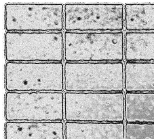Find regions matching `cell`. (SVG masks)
<instances>
[{"label": "cell", "mask_w": 154, "mask_h": 139, "mask_svg": "<svg viewBox=\"0 0 154 139\" xmlns=\"http://www.w3.org/2000/svg\"><path fill=\"white\" fill-rule=\"evenodd\" d=\"M5 111L8 121H62L63 94L55 91H8Z\"/></svg>", "instance_id": "3957f363"}, {"label": "cell", "mask_w": 154, "mask_h": 139, "mask_svg": "<svg viewBox=\"0 0 154 139\" xmlns=\"http://www.w3.org/2000/svg\"><path fill=\"white\" fill-rule=\"evenodd\" d=\"M5 11L7 31H61L63 29L61 3H8Z\"/></svg>", "instance_id": "8992f818"}, {"label": "cell", "mask_w": 154, "mask_h": 139, "mask_svg": "<svg viewBox=\"0 0 154 139\" xmlns=\"http://www.w3.org/2000/svg\"><path fill=\"white\" fill-rule=\"evenodd\" d=\"M5 137L12 139H63L61 121H7Z\"/></svg>", "instance_id": "ba28073f"}, {"label": "cell", "mask_w": 154, "mask_h": 139, "mask_svg": "<svg viewBox=\"0 0 154 139\" xmlns=\"http://www.w3.org/2000/svg\"><path fill=\"white\" fill-rule=\"evenodd\" d=\"M123 31H67L64 57L69 62H121L123 58Z\"/></svg>", "instance_id": "6da1fadb"}, {"label": "cell", "mask_w": 154, "mask_h": 139, "mask_svg": "<svg viewBox=\"0 0 154 139\" xmlns=\"http://www.w3.org/2000/svg\"><path fill=\"white\" fill-rule=\"evenodd\" d=\"M121 62H69L64 68L65 90L71 92L119 91L114 86L115 80H122Z\"/></svg>", "instance_id": "5b68a950"}, {"label": "cell", "mask_w": 154, "mask_h": 139, "mask_svg": "<svg viewBox=\"0 0 154 139\" xmlns=\"http://www.w3.org/2000/svg\"><path fill=\"white\" fill-rule=\"evenodd\" d=\"M111 122L67 121L65 124L66 139L107 138L109 136Z\"/></svg>", "instance_id": "8fae6325"}, {"label": "cell", "mask_w": 154, "mask_h": 139, "mask_svg": "<svg viewBox=\"0 0 154 139\" xmlns=\"http://www.w3.org/2000/svg\"><path fill=\"white\" fill-rule=\"evenodd\" d=\"M63 74L62 62H8L5 66V88L8 91L60 92Z\"/></svg>", "instance_id": "277c9868"}, {"label": "cell", "mask_w": 154, "mask_h": 139, "mask_svg": "<svg viewBox=\"0 0 154 139\" xmlns=\"http://www.w3.org/2000/svg\"><path fill=\"white\" fill-rule=\"evenodd\" d=\"M125 58L127 61H154V31L126 32Z\"/></svg>", "instance_id": "9c48e42d"}, {"label": "cell", "mask_w": 154, "mask_h": 139, "mask_svg": "<svg viewBox=\"0 0 154 139\" xmlns=\"http://www.w3.org/2000/svg\"><path fill=\"white\" fill-rule=\"evenodd\" d=\"M123 5L120 3H68L64 6L66 31H121Z\"/></svg>", "instance_id": "52a82bcc"}, {"label": "cell", "mask_w": 154, "mask_h": 139, "mask_svg": "<svg viewBox=\"0 0 154 139\" xmlns=\"http://www.w3.org/2000/svg\"><path fill=\"white\" fill-rule=\"evenodd\" d=\"M5 56L8 62H62L63 35L61 31H7Z\"/></svg>", "instance_id": "7a4b0ae2"}, {"label": "cell", "mask_w": 154, "mask_h": 139, "mask_svg": "<svg viewBox=\"0 0 154 139\" xmlns=\"http://www.w3.org/2000/svg\"><path fill=\"white\" fill-rule=\"evenodd\" d=\"M126 81L132 80L137 83L136 91L148 90L146 84L151 91H153L146 84L153 82L154 63L150 62L127 61L125 66Z\"/></svg>", "instance_id": "7c38bea8"}, {"label": "cell", "mask_w": 154, "mask_h": 139, "mask_svg": "<svg viewBox=\"0 0 154 139\" xmlns=\"http://www.w3.org/2000/svg\"><path fill=\"white\" fill-rule=\"evenodd\" d=\"M125 26L130 31L154 30V3H130L125 6Z\"/></svg>", "instance_id": "30bf717a"}]
</instances>
